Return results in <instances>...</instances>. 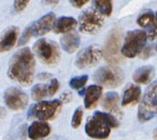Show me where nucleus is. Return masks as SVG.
Masks as SVG:
<instances>
[{"mask_svg":"<svg viewBox=\"0 0 157 140\" xmlns=\"http://www.w3.org/2000/svg\"><path fill=\"white\" fill-rule=\"evenodd\" d=\"M35 60L29 48L16 52L10 59L7 75L12 80L23 86L30 85L34 80Z\"/></svg>","mask_w":157,"mask_h":140,"instance_id":"nucleus-1","label":"nucleus"},{"mask_svg":"<svg viewBox=\"0 0 157 140\" xmlns=\"http://www.w3.org/2000/svg\"><path fill=\"white\" fill-rule=\"evenodd\" d=\"M118 126L119 122L112 115L98 111L88 118L85 125V132L95 139H105L110 135V129Z\"/></svg>","mask_w":157,"mask_h":140,"instance_id":"nucleus-2","label":"nucleus"},{"mask_svg":"<svg viewBox=\"0 0 157 140\" xmlns=\"http://www.w3.org/2000/svg\"><path fill=\"white\" fill-rule=\"evenodd\" d=\"M157 114V81L151 83L145 91L140 103L137 117L142 122L148 121Z\"/></svg>","mask_w":157,"mask_h":140,"instance_id":"nucleus-3","label":"nucleus"},{"mask_svg":"<svg viewBox=\"0 0 157 140\" xmlns=\"http://www.w3.org/2000/svg\"><path fill=\"white\" fill-rule=\"evenodd\" d=\"M62 102L58 99L42 101L32 105L28 111V118H37L41 121L53 120L60 112Z\"/></svg>","mask_w":157,"mask_h":140,"instance_id":"nucleus-4","label":"nucleus"},{"mask_svg":"<svg viewBox=\"0 0 157 140\" xmlns=\"http://www.w3.org/2000/svg\"><path fill=\"white\" fill-rule=\"evenodd\" d=\"M34 54L47 65L56 63L60 59V49L53 40L46 38L39 39L33 46Z\"/></svg>","mask_w":157,"mask_h":140,"instance_id":"nucleus-5","label":"nucleus"},{"mask_svg":"<svg viewBox=\"0 0 157 140\" xmlns=\"http://www.w3.org/2000/svg\"><path fill=\"white\" fill-rule=\"evenodd\" d=\"M147 33L141 29L128 31L125 37L124 44L121 49L123 56L132 58L144 49L147 42Z\"/></svg>","mask_w":157,"mask_h":140,"instance_id":"nucleus-6","label":"nucleus"},{"mask_svg":"<svg viewBox=\"0 0 157 140\" xmlns=\"http://www.w3.org/2000/svg\"><path fill=\"white\" fill-rule=\"evenodd\" d=\"M124 74L121 69L113 66H102L95 71L93 80L101 85L115 88L122 84Z\"/></svg>","mask_w":157,"mask_h":140,"instance_id":"nucleus-7","label":"nucleus"},{"mask_svg":"<svg viewBox=\"0 0 157 140\" xmlns=\"http://www.w3.org/2000/svg\"><path fill=\"white\" fill-rule=\"evenodd\" d=\"M121 40H122V34L120 29H114L110 31L108 35L107 39L105 41V48H104V57L105 61L110 64L119 63L122 56H121Z\"/></svg>","mask_w":157,"mask_h":140,"instance_id":"nucleus-8","label":"nucleus"},{"mask_svg":"<svg viewBox=\"0 0 157 140\" xmlns=\"http://www.w3.org/2000/svg\"><path fill=\"white\" fill-rule=\"evenodd\" d=\"M102 16L98 10H85L78 17L79 30L85 34H96L102 26L104 21Z\"/></svg>","mask_w":157,"mask_h":140,"instance_id":"nucleus-9","label":"nucleus"},{"mask_svg":"<svg viewBox=\"0 0 157 140\" xmlns=\"http://www.w3.org/2000/svg\"><path fill=\"white\" fill-rule=\"evenodd\" d=\"M102 55V49L100 47L90 45L78 52L75 59V66L78 69L93 67L99 62Z\"/></svg>","mask_w":157,"mask_h":140,"instance_id":"nucleus-10","label":"nucleus"},{"mask_svg":"<svg viewBox=\"0 0 157 140\" xmlns=\"http://www.w3.org/2000/svg\"><path fill=\"white\" fill-rule=\"evenodd\" d=\"M3 100L11 110L18 111L25 109L28 104V96L24 91L16 87L7 88L3 94Z\"/></svg>","mask_w":157,"mask_h":140,"instance_id":"nucleus-11","label":"nucleus"},{"mask_svg":"<svg viewBox=\"0 0 157 140\" xmlns=\"http://www.w3.org/2000/svg\"><path fill=\"white\" fill-rule=\"evenodd\" d=\"M56 15L53 12H49L29 25L31 29L33 37L42 36L48 33L52 29H53L56 22Z\"/></svg>","mask_w":157,"mask_h":140,"instance_id":"nucleus-12","label":"nucleus"},{"mask_svg":"<svg viewBox=\"0 0 157 140\" xmlns=\"http://www.w3.org/2000/svg\"><path fill=\"white\" fill-rule=\"evenodd\" d=\"M51 132V128L45 121H34L28 129V135L32 140H39L47 137Z\"/></svg>","mask_w":157,"mask_h":140,"instance_id":"nucleus-13","label":"nucleus"},{"mask_svg":"<svg viewBox=\"0 0 157 140\" xmlns=\"http://www.w3.org/2000/svg\"><path fill=\"white\" fill-rule=\"evenodd\" d=\"M80 44V37L75 30L66 33L61 37V45L64 51H66L68 53H73L76 51Z\"/></svg>","mask_w":157,"mask_h":140,"instance_id":"nucleus-14","label":"nucleus"},{"mask_svg":"<svg viewBox=\"0 0 157 140\" xmlns=\"http://www.w3.org/2000/svg\"><path fill=\"white\" fill-rule=\"evenodd\" d=\"M18 34L19 29L17 26L9 27L5 30L4 33L2 34L0 44V49L2 52L9 51L10 49H12V47L14 46L17 42Z\"/></svg>","mask_w":157,"mask_h":140,"instance_id":"nucleus-15","label":"nucleus"},{"mask_svg":"<svg viewBox=\"0 0 157 140\" xmlns=\"http://www.w3.org/2000/svg\"><path fill=\"white\" fill-rule=\"evenodd\" d=\"M141 98V88L135 84H129L124 92L122 98L123 107H128L137 104Z\"/></svg>","mask_w":157,"mask_h":140,"instance_id":"nucleus-16","label":"nucleus"},{"mask_svg":"<svg viewBox=\"0 0 157 140\" xmlns=\"http://www.w3.org/2000/svg\"><path fill=\"white\" fill-rule=\"evenodd\" d=\"M155 74V68L152 66H143L137 68L132 75L134 82L146 84L151 80Z\"/></svg>","mask_w":157,"mask_h":140,"instance_id":"nucleus-17","label":"nucleus"},{"mask_svg":"<svg viewBox=\"0 0 157 140\" xmlns=\"http://www.w3.org/2000/svg\"><path fill=\"white\" fill-rule=\"evenodd\" d=\"M76 25H77V21L73 17H61L55 22L53 30L56 34H61V33L66 34L73 30Z\"/></svg>","mask_w":157,"mask_h":140,"instance_id":"nucleus-18","label":"nucleus"},{"mask_svg":"<svg viewBox=\"0 0 157 140\" xmlns=\"http://www.w3.org/2000/svg\"><path fill=\"white\" fill-rule=\"evenodd\" d=\"M102 93L101 86L93 84L90 85L85 90L84 93V106L87 109H89L94 106L97 102L99 100L101 95Z\"/></svg>","mask_w":157,"mask_h":140,"instance_id":"nucleus-19","label":"nucleus"},{"mask_svg":"<svg viewBox=\"0 0 157 140\" xmlns=\"http://www.w3.org/2000/svg\"><path fill=\"white\" fill-rule=\"evenodd\" d=\"M120 97L116 92H108L102 101V107L111 112H120L119 109Z\"/></svg>","mask_w":157,"mask_h":140,"instance_id":"nucleus-20","label":"nucleus"},{"mask_svg":"<svg viewBox=\"0 0 157 140\" xmlns=\"http://www.w3.org/2000/svg\"><path fill=\"white\" fill-rule=\"evenodd\" d=\"M155 17L151 11H147L140 15L137 18V22L140 26L142 28H151L155 25Z\"/></svg>","mask_w":157,"mask_h":140,"instance_id":"nucleus-21","label":"nucleus"},{"mask_svg":"<svg viewBox=\"0 0 157 140\" xmlns=\"http://www.w3.org/2000/svg\"><path fill=\"white\" fill-rule=\"evenodd\" d=\"M32 98L35 101H40L48 95V84H37L31 89Z\"/></svg>","mask_w":157,"mask_h":140,"instance_id":"nucleus-22","label":"nucleus"},{"mask_svg":"<svg viewBox=\"0 0 157 140\" xmlns=\"http://www.w3.org/2000/svg\"><path fill=\"white\" fill-rule=\"evenodd\" d=\"M96 10L103 16L109 17L112 12V2L110 0H97L93 2Z\"/></svg>","mask_w":157,"mask_h":140,"instance_id":"nucleus-23","label":"nucleus"},{"mask_svg":"<svg viewBox=\"0 0 157 140\" xmlns=\"http://www.w3.org/2000/svg\"><path fill=\"white\" fill-rule=\"evenodd\" d=\"M88 76L87 75H83L80 76H75L73 77L70 80V87L74 89H80L81 88H83V86L85 85L87 81H88Z\"/></svg>","mask_w":157,"mask_h":140,"instance_id":"nucleus-24","label":"nucleus"},{"mask_svg":"<svg viewBox=\"0 0 157 140\" xmlns=\"http://www.w3.org/2000/svg\"><path fill=\"white\" fill-rule=\"evenodd\" d=\"M83 108L81 107H77V109L74 112L72 119H71V125H72V127L75 128V129H77V128L80 126L81 123H82V120H83Z\"/></svg>","mask_w":157,"mask_h":140,"instance_id":"nucleus-25","label":"nucleus"},{"mask_svg":"<svg viewBox=\"0 0 157 140\" xmlns=\"http://www.w3.org/2000/svg\"><path fill=\"white\" fill-rule=\"evenodd\" d=\"M32 37H33V34H32L31 29H30L29 25H28V26L25 29L23 33H22L21 37V39H20L18 45H19V46H21V45H24V44H25L27 42L29 41V39H31Z\"/></svg>","mask_w":157,"mask_h":140,"instance_id":"nucleus-26","label":"nucleus"},{"mask_svg":"<svg viewBox=\"0 0 157 140\" xmlns=\"http://www.w3.org/2000/svg\"><path fill=\"white\" fill-rule=\"evenodd\" d=\"M59 88V82L56 79H52L48 84V95L52 96L57 92Z\"/></svg>","mask_w":157,"mask_h":140,"instance_id":"nucleus-27","label":"nucleus"},{"mask_svg":"<svg viewBox=\"0 0 157 140\" xmlns=\"http://www.w3.org/2000/svg\"><path fill=\"white\" fill-rule=\"evenodd\" d=\"M29 2V0H24V1L23 0H17V1H15L14 4H13L14 10L17 12H21L26 7Z\"/></svg>","mask_w":157,"mask_h":140,"instance_id":"nucleus-28","label":"nucleus"},{"mask_svg":"<svg viewBox=\"0 0 157 140\" xmlns=\"http://www.w3.org/2000/svg\"><path fill=\"white\" fill-rule=\"evenodd\" d=\"M157 36V26L155 25H154L153 26L151 27L147 34V37L150 40H153L156 38Z\"/></svg>","mask_w":157,"mask_h":140,"instance_id":"nucleus-29","label":"nucleus"},{"mask_svg":"<svg viewBox=\"0 0 157 140\" xmlns=\"http://www.w3.org/2000/svg\"><path fill=\"white\" fill-rule=\"evenodd\" d=\"M72 93L70 91H66L61 95V101L62 103H69L72 99Z\"/></svg>","mask_w":157,"mask_h":140,"instance_id":"nucleus-30","label":"nucleus"},{"mask_svg":"<svg viewBox=\"0 0 157 140\" xmlns=\"http://www.w3.org/2000/svg\"><path fill=\"white\" fill-rule=\"evenodd\" d=\"M70 2L72 6H74L76 8H80L83 6H84L87 2H88V0H71Z\"/></svg>","mask_w":157,"mask_h":140,"instance_id":"nucleus-31","label":"nucleus"},{"mask_svg":"<svg viewBox=\"0 0 157 140\" xmlns=\"http://www.w3.org/2000/svg\"><path fill=\"white\" fill-rule=\"evenodd\" d=\"M151 47H146L142 52H141V57L142 59H147L150 56H151Z\"/></svg>","mask_w":157,"mask_h":140,"instance_id":"nucleus-32","label":"nucleus"},{"mask_svg":"<svg viewBox=\"0 0 157 140\" xmlns=\"http://www.w3.org/2000/svg\"><path fill=\"white\" fill-rule=\"evenodd\" d=\"M50 77H52V75L49 73H41L38 76V79H39V80H48Z\"/></svg>","mask_w":157,"mask_h":140,"instance_id":"nucleus-33","label":"nucleus"},{"mask_svg":"<svg viewBox=\"0 0 157 140\" xmlns=\"http://www.w3.org/2000/svg\"><path fill=\"white\" fill-rule=\"evenodd\" d=\"M153 138H154L155 140H157V128L154 130V133H153Z\"/></svg>","mask_w":157,"mask_h":140,"instance_id":"nucleus-34","label":"nucleus"},{"mask_svg":"<svg viewBox=\"0 0 157 140\" xmlns=\"http://www.w3.org/2000/svg\"><path fill=\"white\" fill-rule=\"evenodd\" d=\"M155 25L157 26V12H156V15H155Z\"/></svg>","mask_w":157,"mask_h":140,"instance_id":"nucleus-35","label":"nucleus"},{"mask_svg":"<svg viewBox=\"0 0 157 140\" xmlns=\"http://www.w3.org/2000/svg\"><path fill=\"white\" fill-rule=\"evenodd\" d=\"M156 49H157V48H156Z\"/></svg>","mask_w":157,"mask_h":140,"instance_id":"nucleus-36","label":"nucleus"}]
</instances>
